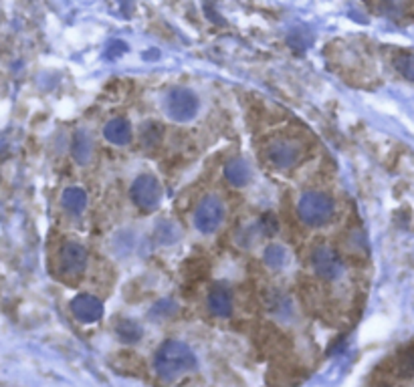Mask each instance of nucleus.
<instances>
[{
  "label": "nucleus",
  "instance_id": "21",
  "mask_svg": "<svg viewBox=\"0 0 414 387\" xmlns=\"http://www.w3.org/2000/svg\"><path fill=\"white\" fill-rule=\"evenodd\" d=\"M126 51H128V45L124 41H111L110 45H108V53L106 55L110 56V59H117L119 55H124Z\"/></svg>",
  "mask_w": 414,
  "mask_h": 387
},
{
  "label": "nucleus",
  "instance_id": "6",
  "mask_svg": "<svg viewBox=\"0 0 414 387\" xmlns=\"http://www.w3.org/2000/svg\"><path fill=\"white\" fill-rule=\"evenodd\" d=\"M311 266L315 271V275L324 280H337L344 273V262L337 256V252L326 244L315 247L311 252Z\"/></svg>",
  "mask_w": 414,
  "mask_h": 387
},
{
  "label": "nucleus",
  "instance_id": "20",
  "mask_svg": "<svg viewBox=\"0 0 414 387\" xmlns=\"http://www.w3.org/2000/svg\"><path fill=\"white\" fill-rule=\"evenodd\" d=\"M259 228L263 230V234L265 236H271V234H275L277 232V220L273 214H265L261 220H259Z\"/></svg>",
  "mask_w": 414,
  "mask_h": 387
},
{
  "label": "nucleus",
  "instance_id": "17",
  "mask_svg": "<svg viewBox=\"0 0 414 387\" xmlns=\"http://www.w3.org/2000/svg\"><path fill=\"white\" fill-rule=\"evenodd\" d=\"M396 373H398V377H402V379H411L414 375V345L406 347V349L398 355Z\"/></svg>",
  "mask_w": 414,
  "mask_h": 387
},
{
  "label": "nucleus",
  "instance_id": "2",
  "mask_svg": "<svg viewBox=\"0 0 414 387\" xmlns=\"http://www.w3.org/2000/svg\"><path fill=\"white\" fill-rule=\"evenodd\" d=\"M335 204L331 196L324 192H305L297 202L299 220L307 226H324L331 220Z\"/></svg>",
  "mask_w": 414,
  "mask_h": 387
},
{
  "label": "nucleus",
  "instance_id": "13",
  "mask_svg": "<svg viewBox=\"0 0 414 387\" xmlns=\"http://www.w3.org/2000/svg\"><path fill=\"white\" fill-rule=\"evenodd\" d=\"M224 178H226L233 186L241 188V186H245L248 180H250V167H248V164L245 160L235 158V160L226 162V166H224Z\"/></svg>",
  "mask_w": 414,
  "mask_h": 387
},
{
  "label": "nucleus",
  "instance_id": "14",
  "mask_svg": "<svg viewBox=\"0 0 414 387\" xmlns=\"http://www.w3.org/2000/svg\"><path fill=\"white\" fill-rule=\"evenodd\" d=\"M61 202H63L65 210H69L71 214H81L85 206H87V193L83 188L71 186V188H65V192L61 196Z\"/></svg>",
  "mask_w": 414,
  "mask_h": 387
},
{
  "label": "nucleus",
  "instance_id": "11",
  "mask_svg": "<svg viewBox=\"0 0 414 387\" xmlns=\"http://www.w3.org/2000/svg\"><path fill=\"white\" fill-rule=\"evenodd\" d=\"M208 311L215 317H228L233 313V295L226 286L217 284L208 293Z\"/></svg>",
  "mask_w": 414,
  "mask_h": 387
},
{
  "label": "nucleus",
  "instance_id": "3",
  "mask_svg": "<svg viewBox=\"0 0 414 387\" xmlns=\"http://www.w3.org/2000/svg\"><path fill=\"white\" fill-rule=\"evenodd\" d=\"M224 220V204L217 196H204L194 212V226L202 234H213Z\"/></svg>",
  "mask_w": 414,
  "mask_h": 387
},
{
  "label": "nucleus",
  "instance_id": "18",
  "mask_svg": "<svg viewBox=\"0 0 414 387\" xmlns=\"http://www.w3.org/2000/svg\"><path fill=\"white\" fill-rule=\"evenodd\" d=\"M394 65H396V69L400 71V75L404 77V79H408V81H413L414 83V55L413 53H402V55L396 56V61H394Z\"/></svg>",
  "mask_w": 414,
  "mask_h": 387
},
{
  "label": "nucleus",
  "instance_id": "4",
  "mask_svg": "<svg viewBox=\"0 0 414 387\" xmlns=\"http://www.w3.org/2000/svg\"><path fill=\"white\" fill-rule=\"evenodd\" d=\"M166 107H168V113L174 121L178 123H186L196 117L198 113V97L194 95L190 89H184V87H176L170 91L168 95V101H166Z\"/></svg>",
  "mask_w": 414,
  "mask_h": 387
},
{
  "label": "nucleus",
  "instance_id": "7",
  "mask_svg": "<svg viewBox=\"0 0 414 387\" xmlns=\"http://www.w3.org/2000/svg\"><path fill=\"white\" fill-rule=\"evenodd\" d=\"M87 249L83 247L81 242L77 240H69L63 244V249L59 252V269H61V275L67 278L79 277L83 275L85 266H87Z\"/></svg>",
  "mask_w": 414,
  "mask_h": 387
},
{
  "label": "nucleus",
  "instance_id": "15",
  "mask_svg": "<svg viewBox=\"0 0 414 387\" xmlns=\"http://www.w3.org/2000/svg\"><path fill=\"white\" fill-rule=\"evenodd\" d=\"M263 260L271 271H279V269H283L287 264V250L283 249L281 244H269L265 249Z\"/></svg>",
  "mask_w": 414,
  "mask_h": 387
},
{
  "label": "nucleus",
  "instance_id": "5",
  "mask_svg": "<svg viewBox=\"0 0 414 387\" xmlns=\"http://www.w3.org/2000/svg\"><path fill=\"white\" fill-rule=\"evenodd\" d=\"M130 196L139 210L152 212L154 208H158V204L162 200V186L154 176H139L132 184Z\"/></svg>",
  "mask_w": 414,
  "mask_h": 387
},
{
  "label": "nucleus",
  "instance_id": "19",
  "mask_svg": "<svg viewBox=\"0 0 414 387\" xmlns=\"http://www.w3.org/2000/svg\"><path fill=\"white\" fill-rule=\"evenodd\" d=\"M176 313V303L172 301H160L152 308V317H170Z\"/></svg>",
  "mask_w": 414,
  "mask_h": 387
},
{
  "label": "nucleus",
  "instance_id": "8",
  "mask_svg": "<svg viewBox=\"0 0 414 387\" xmlns=\"http://www.w3.org/2000/svg\"><path fill=\"white\" fill-rule=\"evenodd\" d=\"M302 158V145L289 139H277L267 147V160L275 167H293Z\"/></svg>",
  "mask_w": 414,
  "mask_h": 387
},
{
  "label": "nucleus",
  "instance_id": "16",
  "mask_svg": "<svg viewBox=\"0 0 414 387\" xmlns=\"http://www.w3.org/2000/svg\"><path fill=\"white\" fill-rule=\"evenodd\" d=\"M115 333H117L119 341H124V343H138L139 339H141V335H144L141 327H139L136 321H121V323H117Z\"/></svg>",
  "mask_w": 414,
  "mask_h": 387
},
{
  "label": "nucleus",
  "instance_id": "10",
  "mask_svg": "<svg viewBox=\"0 0 414 387\" xmlns=\"http://www.w3.org/2000/svg\"><path fill=\"white\" fill-rule=\"evenodd\" d=\"M103 138L108 139L113 145H126L132 141V125L128 119L124 117H115L106 123L103 127Z\"/></svg>",
  "mask_w": 414,
  "mask_h": 387
},
{
  "label": "nucleus",
  "instance_id": "22",
  "mask_svg": "<svg viewBox=\"0 0 414 387\" xmlns=\"http://www.w3.org/2000/svg\"><path fill=\"white\" fill-rule=\"evenodd\" d=\"M384 4H386L390 10H396V8L402 6V0H384Z\"/></svg>",
  "mask_w": 414,
  "mask_h": 387
},
{
  "label": "nucleus",
  "instance_id": "9",
  "mask_svg": "<svg viewBox=\"0 0 414 387\" xmlns=\"http://www.w3.org/2000/svg\"><path fill=\"white\" fill-rule=\"evenodd\" d=\"M71 313L81 323H97L103 317V303L97 297L83 293L71 301Z\"/></svg>",
  "mask_w": 414,
  "mask_h": 387
},
{
  "label": "nucleus",
  "instance_id": "12",
  "mask_svg": "<svg viewBox=\"0 0 414 387\" xmlns=\"http://www.w3.org/2000/svg\"><path fill=\"white\" fill-rule=\"evenodd\" d=\"M71 154H73L77 164H81V166L89 164L91 154H93V139H91L87 129H77L75 132L73 141H71Z\"/></svg>",
  "mask_w": 414,
  "mask_h": 387
},
{
  "label": "nucleus",
  "instance_id": "1",
  "mask_svg": "<svg viewBox=\"0 0 414 387\" xmlns=\"http://www.w3.org/2000/svg\"><path fill=\"white\" fill-rule=\"evenodd\" d=\"M196 355L186 343L168 339L154 355V371L162 381H174L180 375L196 369Z\"/></svg>",
  "mask_w": 414,
  "mask_h": 387
}]
</instances>
